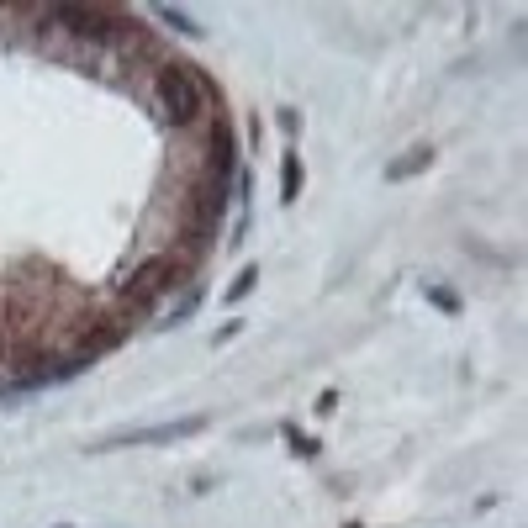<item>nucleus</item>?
<instances>
[{
  "label": "nucleus",
  "instance_id": "1",
  "mask_svg": "<svg viewBox=\"0 0 528 528\" xmlns=\"http://www.w3.org/2000/svg\"><path fill=\"white\" fill-rule=\"evenodd\" d=\"M154 101L164 111L169 132H201L222 111L217 90L206 85V74L191 69V64H180V59H159L154 64Z\"/></svg>",
  "mask_w": 528,
  "mask_h": 528
},
{
  "label": "nucleus",
  "instance_id": "2",
  "mask_svg": "<svg viewBox=\"0 0 528 528\" xmlns=\"http://www.w3.org/2000/svg\"><path fill=\"white\" fill-rule=\"evenodd\" d=\"M201 428H206L201 418H175V423H154V428H122V433H111V439L90 444V449H154V444H180Z\"/></svg>",
  "mask_w": 528,
  "mask_h": 528
},
{
  "label": "nucleus",
  "instance_id": "3",
  "mask_svg": "<svg viewBox=\"0 0 528 528\" xmlns=\"http://www.w3.org/2000/svg\"><path fill=\"white\" fill-rule=\"evenodd\" d=\"M201 138H206V180H228L233 185V169H238V132H233V122L217 117L201 127Z\"/></svg>",
  "mask_w": 528,
  "mask_h": 528
},
{
  "label": "nucleus",
  "instance_id": "4",
  "mask_svg": "<svg viewBox=\"0 0 528 528\" xmlns=\"http://www.w3.org/2000/svg\"><path fill=\"white\" fill-rule=\"evenodd\" d=\"M301 185H307V164H301V154L291 148V154L280 159V201H286V206H296Z\"/></svg>",
  "mask_w": 528,
  "mask_h": 528
},
{
  "label": "nucleus",
  "instance_id": "5",
  "mask_svg": "<svg viewBox=\"0 0 528 528\" xmlns=\"http://www.w3.org/2000/svg\"><path fill=\"white\" fill-rule=\"evenodd\" d=\"M254 286H259V264H243L238 280H233L228 291H222V301H228V307H233V301H249V296H254Z\"/></svg>",
  "mask_w": 528,
  "mask_h": 528
},
{
  "label": "nucleus",
  "instance_id": "6",
  "mask_svg": "<svg viewBox=\"0 0 528 528\" xmlns=\"http://www.w3.org/2000/svg\"><path fill=\"white\" fill-rule=\"evenodd\" d=\"M428 159H433V148H428V143H423V148H412V154H407V159H396V164L386 169V180H402V175H418V169H423Z\"/></svg>",
  "mask_w": 528,
  "mask_h": 528
},
{
  "label": "nucleus",
  "instance_id": "7",
  "mask_svg": "<svg viewBox=\"0 0 528 528\" xmlns=\"http://www.w3.org/2000/svg\"><path fill=\"white\" fill-rule=\"evenodd\" d=\"M428 301H433V307H444L449 317H455V312H460V296H455V291H449V286H428Z\"/></svg>",
  "mask_w": 528,
  "mask_h": 528
},
{
  "label": "nucleus",
  "instance_id": "8",
  "mask_svg": "<svg viewBox=\"0 0 528 528\" xmlns=\"http://www.w3.org/2000/svg\"><path fill=\"white\" fill-rule=\"evenodd\" d=\"M159 22H169L175 32H191V37H201V27H196L191 16H185V11H159Z\"/></svg>",
  "mask_w": 528,
  "mask_h": 528
},
{
  "label": "nucleus",
  "instance_id": "9",
  "mask_svg": "<svg viewBox=\"0 0 528 528\" xmlns=\"http://www.w3.org/2000/svg\"><path fill=\"white\" fill-rule=\"evenodd\" d=\"M286 444L296 449V455H307V460L317 455V439H307V433H301V428H286Z\"/></svg>",
  "mask_w": 528,
  "mask_h": 528
},
{
  "label": "nucleus",
  "instance_id": "10",
  "mask_svg": "<svg viewBox=\"0 0 528 528\" xmlns=\"http://www.w3.org/2000/svg\"><path fill=\"white\" fill-rule=\"evenodd\" d=\"M280 127H286L291 138H296V132H301V117H296V111H280Z\"/></svg>",
  "mask_w": 528,
  "mask_h": 528
},
{
  "label": "nucleus",
  "instance_id": "11",
  "mask_svg": "<svg viewBox=\"0 0 528 528\" xmlns=\"http://www.w3.org/2000/svg\"><path fill=\"white\" fill-rule=\"evenodd\" d=\"M238 333H243V328H238V323H228V328H217V333H212V344H228V338H238Z\"/></svg>",
  "mask_w": 528,
  "mask_h": 528
},
{
  "label": "nucleus",
  "instance_id": "12",
  "mask_svg": "<svg viewBox=\"0 0 528 528\" xmlns=\"http://www.w3.org/2000/svg\"><path fill=\"white\" fill-rule=\"evenodd\" d=\"M6 354H11V344H6V333H0V365H6Z\"/></svg>",
  "mask_w": 528,
  "mask_h": 528
},
{
  "label": "nucleus",
  "instance_id": "13",
  "mask_svg": "<svg viewBox=\"0 0 528 528\" xmlns=\"http://www.w3.org/2000/svg\"><path fill=\"white\" fill-rule=\"evenodd\" d=\"M349 528H360V523H349Z\"/></svg>",
  "mask_w": 528,
  "mask_h": 528
},
{
  "label": "nucleus",
  "instance_id": "14",
  "mask_svg": "<svg viewBox=\"0 0 528 528\" xmlns=\"http://www.w3.org/2000/svg\"><path fill=\"white\" fill-rule=\"evenodd\" d=\"M64 528H69V523H64Z\"/></svg>",
  "mask_w": 528,
  "mask_h": 528
}]
</instances>
